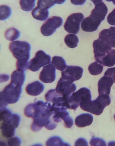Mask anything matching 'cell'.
<instances>
[{
	"label": "cell",
	"mask_w": 115,
	"mask_h": 146,
	"mask_svg": "<svg viewBox=\"0 0 115 146\" xmlns=\"http://www.w3.org/2000/svg\"><path fill=\"white\" fill-rule=\"evenodd\" d=\"M111 102L109 95H100L95 100L91 101V99L81 103L80 106L84 111L96 115H100L103 112L105 108L110 105Z\"/></svg>",
	"instance_id": "obj_1"
},
{
	"label": "cell",
	"mask_w": 115,
	"mask_h": 146,
	"mask_svg": "<svg viewBox=\"0 0 115 146\" xmlns=\"http://www.w3.org/2000/svg\"><path fill=\"white\" fill-rule=\"evenodd\" d=\"M9 48L17 61L29 62L31 51L30 43L27 42L16 40L10 43Z\"/></svg>",
	"instance_id": "obj_2"
},
{
	"label": "cell",
	"mask_w": 115,
	"mask_h": 146,
	"mask_svg": "<svg viewBox=\"0 0 115 146\" xmlns=\"http://www.w3.org/2000/svg\"><path fill=\"white\" fill-rule=\"evenodd\" d=\"M21 121V117L17 113H12L11 116L2 121L0 130L2 136L9 139L15 135L16 130L19 127Z\"/></svg>",
	"instance_id": "obj_3"
},
{
	"label": "cell",
	"mask_w": 115,
	"mask_h": 146,
	"mask_svg": "<svg viewBox=\"0 0 115 146\" xmlns=\"http://www.w3.org/2000/svg\"><path fill=\"white\" fill-rule=\"evenodd\" d=\"M53 113L54 111L52 105L50 103L45 111L33 118V121L31 125L32 131L36 132L40 131L43 127H46L49 124L54 121L52 117Z\"/></svg>",
	"instance_id": "obj_4"
},
{
	"label": "cell",
	"mask_w": 115,
	"mask_h": 146,
	"mask_svg": "<svg viewBox=\"0 0 115 146\" xmlns=\"http://www.w3.org/2000/svg\"><path fill=\"white\" fill-rule=\"evenodd\" d=\"M22 87L10 83L0 92V95L8 104H15L20 100L23 91Z\"/></svg>",
	"instance_id": "obj_5"
},
{
	"label": "cell",
	"mask_w": 115,
	"mask_h": 146,
	"mask_svg": "<svg viewBox=\"0 0 115 146\" xmlns=\"http://www.w3.org/2000/svg\"><path fill=\"white\" fill-rule=\"evenodd\" d=\"M91 99L90 90L84 87L75 92L69 97L68 100V109L76 110L80 106L81 102L84 100Z\"/></svg>",
	"instance_id": "obj_6"
},
{
	"label": "cell",
	"mask_w": 115,
	"mask_h": 146,
	"mask_svg": "<svg viewBox=\"0 0 115 146\" xmlns=\"http://www.w3.org/2000/svg\"><path fill=\"white\" fill-rule=\"evenodd\" d=\"M51 60L50 55L43 50H39L36 52L34 57L29 61L28 69L33 72H38L42 67L51 64Z\"/></svg>",
	"instance_id": "obj_7"
},
{
	"label": "cell",
	"mask_w": 115,
	"mask_h": 146,
	"mask_svg": "<svg viewBox=\"0 0 115 146\" xmlns=\"http://www.w3.org/2000/svg\"><path fill=\"white\" fill-rule=\"evenodd\" d=\"M54 113L52 115V119L57 124L63 121L64 125L67 128H71L74 124L73 118L70 116L69 113L67 111V109L63 107L53 106Z\"/></svg>",
	"instance_id": "obj_8"
},
{
	"label": "cell",
	"mask_w": 115,
	"mask_h": 146,
	"mask_svg": "<svg viewBox=\"0 0 115 146\" xmlns=\"http://www.w3.org/2000/svg\"><path fill=\"white\" fill-rule=\"evenodd\" d=\"M63 23V20L60 17H51L43 24L40 27V32L44 36H51L61 27Z\"/></svg>",
	"instance_id": "obj_9"
},
{
	"label": "cell",
	"mask_w": 115,
	"mask_h": 146,
	"mask_svg": "<svg viewBox=\"0 0 115 146\" xmlns=\"http://www.w3.org/2000/svg\"><path fill=\"white\" fill-rule=\"evenodd\" d=\"M84 19V15L81 13H73L67 19L64 23V29L70 34H77L80 31L81 24Z\"/></svg>",
	"instance_id": "obj_10"
},
{
	"label": "cell",
	"mask_w": 115,
	"mask_h": 146,
	"mask_svg": "<svg viewBox=\"0 0 115 146\" xmlns=\"http://www.w3.org/2000/svg\"><path fill=\"white\" fill-rule=\"evenodd\" d=\"M50 104V102H44L42 100L29 104L24 109V115L27 117L33 119L45 111Z\"/></svg>",
	"instance_id": "obj_11"
},
{
	"label": "cell",
	"mask_w": 115,
	"mask_h": 146,
	"mask_svg": "<svg viewBox=\"0 0 115 146\" xmlns=\"http://www.w3.org/2000/svg\"><path fill=\"white\" fill-rule=\"evenodd\" d=\"M77 90L75 84L70 80L61 77L57 83L55 90L60 96L64 97H70Z\"/></svg>",
	"instance_id": "obj_12"
},
{
	"label": "cell",
	"mask_w": 115,
	"mask_h": 146,
	"mask_svg": "<svg viewBox=\"0 0 115 146\" xmlns=\"http://www.w3.org/2000/svg\"><path fill=\"white\" fill-rule=\"evenodd\" d=\"M83 72V68L79 66H67L66 69L62 72V77L73 83L81 78Z\"/></svg>",
	"instance_id": "obj_13"
},
{
	"label": "cell",
	"mask_w": 115,
	"mask_h": 146,
	"mask_svg": "<svg viewBox=\"0 0 115 146\" xmlns=\"http://www.w3.org/2000/svg\"><path fill=\"white\" fill-rule=\"evenodd\" d=\"M56 78V69L51 64L44 67L40 73V80L44 83H52Z\"/></svg>",
	"instance_id": "obj_14"
},
{
	"label": "cell",
	"mask_w": 115,
	"mask_h": 146,
	"mask_svg": "<svg viewBox=\"0 0 115 146\" xmlns=\"http://www.w3.org/2000/svg\"><path fill=\"white\" fill-rule=\"evenodd\" d=\"M108 11V7L102 1L95 5L89 17L94 21L101 23L105 19Z\"/></svg>",
	"instance_id": "obj_15"
},
{
	"label": "cell",
	"mask_w": 115,
	"mask_h": 146,
	"mask_svg": "<svg viewBox=\"0 0 115 146\" xmlns=\"http://www.w3.org/2000/svg\"><path fill=\"white\" fill-rule=\"evenodd\" d=\"M96 61L106 67H112L115 64V50L110 49L102 55L94 56Z\"/></svg>",
	"instance_id": "obj_16"
},
{
	"label": "cell",
	"mask_w": 115,
	"mask_h": 146,
	"mask_svg": "<svg viewBox=\"0 0 115 146\" xmlns=\"http://www.w3.org/2000/svg\"><path fill=\"white\" fill-rule=\"evenodd\" d=\"M99 39L110 47L115 48V27L102 30L99 34Z\"/></svg>",
	"instance_id": "obj_17"
},
{
	"label": "cell",
	"mask_w": 115,
	"mask_h": 146,
	"mask_svg": "<svg viewBox=\"0 0 115 146\" xmlns=\"http://www.w3.org/2000/svg\"><path fill=\"white\" fill-rule=\"evenodd\" d=\"M113 83V80L109 76H104L101 78L98 84L99 95L103 94L109 95Z\"/></svg>",
	"instance_id": "obj_18"
},
{
	"label": "cell",
	"mask_w": 115,
	"mask_h": 146,
	"mask_svg": "<svg viewBox=\"0 0 115 146\" xmlns=\"http://www.w3.org/2000/svg\"><path fill=\"white\" fill-rule=\"evenodd\" d=\"M45 86L40 81H35L27 85L25 91L27 94L32 96H38L43 92Z\"/></svg>",
	"instance_id": "obj_19"
},
{
	"label": "cell",
	"mask_w": 115,
	"mask_h": 146,
	"mask_svg": "<svg viewBox=\"0 0 115 146\" xmlns=\"http://www.w3.org/2000/svg\"><path fill=\"white\" fill-rule=\"evenodd\" d=\"M93 119V115L90 113H82L75 118V125L79 127H85L92 123Z\"/></svg>",
	"instance_id": "obj_20"
},
{
	"label": "cell",
	"mask_w": 115,
	"mask_h": 146,
	"mask_svg": "<svg viewBox=\"0 0 115 146\" xmlns=\"http://www.w3.org/2000/svg\"><path fill=\"white\" fill-rule=\"evenodd\" d=\"M100 24L89 16L83 20L81 23V28L85 32H92L97 30Z\"/></svg>",
	"instance_id": "obj_21"
},
{
	"label": "cell",
	"mask_w": 115,
	"mask_h": 146,
	"mask_svg": "<svg viewBox=\"0 0 115 146\" xmlns=\"http://www.w3.org/2000/svg\"><path fill=\"white\" fill-rule=\"evenodd\" d=\"M93 46L94 56L104 54L108 50L112 48V47L108 46L106 43L103 42L102 40L99 39L94 40L93 43Z\"/></svg>",
	"instance_id": "obj_22"
},
{
	"label": "cell",
	"mask_w": 115,
	"mask_h": 146,
	"mask_svg": "<svg viewBox=\"0 0 115 146\" xmlns=\"http://www.w3.org/2000/svg\"><path fill=\"white\" fill-rule=\"evenodd\" d=\"M11 78V83L18 86L23 87L26 79L25 72L16 70L12 73Z\"/></svg>",
	"instance_id": "obj_23"
},
{
	"label": "cell",
	"mask_w": 115,
	"mask_h": 146,
	"mask_svg": "<svg viewBox=\"0 0 115 146\" xmlns=\"http://www.w3.org/2000/svg\"><path fill=\"white\" fill-rule=\"evenodd\" d=\"M8 105L0 95V122L7 119L12 114V111L7 107Z\"/></svg>",
	"instance_id": "obj_24"
},
{
	"label": "cell",
	"mask_w": 115,
	"mask_h": 146,
	"mask_svg": "<svg viewBox=\"0 0 115 146\" xmlns=\"http://www.w3.org/2000/svg\"><path fill=\"white\" fill-rule=\"evenodd\" d=\"M32 15L35 19L39 21H44L48 19L49 12L48 9H43L37 6L32 10Z\"/></svg>",
	"instance_id": "obj_25"
},
{
	"label": "cell",
	"mask_w": 115,
	"mask_h": 146,
	"mask_svg": "<svg viewBox=\"0 0 115 146\" xmlns=\"http://www.w3.org/2000/svg\"><path fill=\"white\" fill-rule=\"evenodd\" d=\"M51 64L55 69L59 71H64L67 67L66 62L62 57L55 56L52 58Z\"/></svg>",
	"instance_id": "obj_26"
},
{
	"label": "cell",
	"mask_w": 115,
	"mask_h": 146,
	"mask_svg": "<svg viewBox=\"0 0 115 146\" xmlns=\"http://www.w3.org/2000/svg\"><path fill=\"white\" fill-rule=\"evenodd\" d=\"M79 41V38L76 34H68L64 38V42L66 45L70 48H74L77 47Z\"/></svg>",
	"instance_id": "obj_27"
},
{
	"label": "cell",
	"mask_w": 115,
	"mask_h": 146,
	"mask_svg": "<svg viewBox=\"0 0 115 146\" xmlns=\"http://www.w3.org/2000/svg\"><path fill=\"white\" fill-rule=\"evenodd\" d=\"M20 32L19 30L15 28L7 29L5 33V37L9 41H15L20 38Z\"/></svg>",
	"instance_id": "obj_28"
},
{
	"label": "cell",
	"mask_w": 115,
	"mask_h": 146,
	"mask_svg": "<svg viewBox=\"0 0 115 146\" xmlns=\"http://www.w3.org/2000/svg\"><path fill=\"white\" fill-rule=\"evenodd\" d=\"M104 69V65L97 61L90 64L88 67V70L90 74L93 76L98 75L102 73Z\"/></svg>",
	"instance_id": "obj_29"
},
{
	"label": "cell",
	"mask_w": 115,
	"mask_h": 146,
	"mask_svg": "<svg viewBox=\"0 0 115 146\" xmlns=\"http://www.w3.org/2000/svg\"><path fill=\"white\" fill-rule=\"evenodd\" d=\"M36 1V0H20V6L23 11H31L34 9Z\"/></svg>",
	"instance_id": "obj_30"
},
{
	"label": "cell",
	"mask_w": 115,
	"mask_h": 146,
	"mask_svg": "<svg viewBox=\"0 0 115 146\" xmlns=\"http://www.w3.org/2000/svg\"><path fill=\"white\" fill-rule=\"evenodd\" d=\"M12 9L6 5H0V21H5L11 17Z\"/></svg>",
	"instance_id": "obj_31"
},
{
	"label": "cell",
	"mask_w": 115,
	"mask_h": 146,
	"mask_svg": "<svg viewBox=\"0 0 115 146\" xmlns=\"http://www.w3.org/2000/svg\"><path fill=\"white\" fill-rule=\"evenodd\" d=\"M57 0H38L37 5L38 7L43 9H48L53 7L57 4Z\"/></svg>",
	"instance_id": "obj_32"
},
{
	"label": "cell",
	"mask_w": 115,
	"mask_h": 146,
	"mask_svg": "<svg viewBox=\"0 0 115 146\" xmlns=\"http://www.w3.org/2000/svg\"><path fill=\"white\" fill-rule=\"evenodd\" d=\"M63 142V139L59 136H53L46 140V146H60Z\"/></svg>",
	"instance_id": "obj_33"
},
{
	"label": "cell",
	"mask_w": 115,
	"mask_h": 146,
	"mask_svg": "<svg viewBox=\"0 0 115 146\" xmlns=\"http://www.w3.org/2000/svg\"><path fill=\"white\" fill-rule=\"evenodd\" d=\"M59 95L55 89H51L46 93L45 96V99L47 102L52 103L53 100Z\"/></svg>",
	"instance_id": "obj_34"
},
{
	"label": "cell",
	"mask_w": 115,
	"mask_h": 146,
	"mask_svg": "<svg viewBox=\"0 0 115 146\" xmlns=\"http://www.w3.org/2000/svg\"><path fill=\"white\" fill-rule=\"evenodd\" d=\"M22 143V140L20 137L14 136L8 139L6 143L7 146H21Z\"/></svg>",
	"instance_id": "obj_35"
},
{
	"label": "cell",
	"mask_w": 115,
	"mask_h": 146,
	"mask_svg": "<svg viewBox=\"0 0 115 146\" xmlns=\"http://www.w3.org/2000/svg\"><path fill=\"white\" fill-rule=\"evenodd\" d=\"M90 146H107L106 142L99 137H93L89 142Z\"/></svg>",
	"instance_id": "obj_36"
},
{
	"label": "cell",
	"mask_w": 115,
	"mask_h": 146,
	"mask_svg": "<svg viewBox=\"0 0 115 146\" xmlns=\"http://www.w3.org/2000/svg\"><path fill=\"white\" fill-rule=\"evenodd\" d=\"M104 76H109L113 80L115 83V67L108 68L105 72Z\"/></svg>",
	"instance_id": "obj_37"
},
{
	"label": "cell",
	"mask_w": 115,
	"mask_h": 146,
	"mask_svg": "<svg viewBox=\"0 0 115 146\" xmlns=\"http://www.w3.org/2000/svg\"><path fill=\"white\" fill-rule=\"evenodd\" d=\"M107 21L110 25L115 26V8L108 15Z\"/></svg>",
	"instance_id": "obj_38"
},
{
	"label": "cell",
	"mask_w": 115,
	"mask_h": 146,
	"mask_svg": "<svg viewBox=\"0 0 115 146\" xmlns=\"http://www.w3.org/2000/svg\"><path fill=\"white\" fill-rule=\"evenodd\" d=\"M74 146H89L87 140L83 138H80L77 139Z\"/></svg>",
	"instance_id": "obj_39"
},
{
	"label": "cell",
	"mask_w": 115,
	"mask_h": 146,
	"mask_svg": "<svg viewBox=\"0 0 115 146\" xmlns=\"http://www.w3.org/2000/svg\"><path fill=\"white\" fill-rule=\"evenodd\" d=\"M9 79L10 76L7 74H0V83L7 82Z\"/></svg>",
	"instance_id": "obj_40"
},
{
	"label": "cell",
	"mask_w": 115,
	"mask_h": 146,
	"mask_svg": "<svg viewBox=\"0 0 115 146\" xmlns=\"http://www.w3.org/2000/svg\"><path fill=\"white\" fill-rule=\"evenodd\" d=\"M71 2L76 5H82L86 2V0H70Z\"/></svg>",
	"instance_id": "obj_41"
},
{
	"label": "cell",
	"mask_w": 115,
	"mask_h": 146,
	"mask_svg": "<svg viewBox=\"0 0 115 146\" xmlns=\"http://www.w3.org/2000/svg\"><path fill=\"white\" fill-rule=\"evenodd\" d=\"M90 1L93 3V4L95 5L102 2V0H90Z\"/></svg>",
	"instance_id": "obj_42"
},
{
	"label": "cell",
	"mask_w": 115,
	"mask_h": 146,
	"mask_svg": "<svg viewBox=\"0 0 115 146\" xmlns=\"http://www.w3.org/2000/svg\"><path fill=\"white\" fill-rule=\"evenodd\" d=\"M66 0H57V4L59 5H61L63 4L64 2H65Z\"/></svg>",
	"instance_id": "obj_43"
},
{
	"label": "cell",
	"mask_w": 115,
	"mask_h": 146,
	"mask_svg": "<svg viewBox=\"0 0 115 146\" xmlns=\"http://www.w3.org/2000/svg\"><path fill=\"white\" fill-rule=\"evenodd\" d=\"M0 146H7V143L4 141L0 140Z\"/></svg>",
	"instance_id": "obj_44"
},
{
	"label": "cell",
	"mask_w": 115,
	"mask_h": 146,
	"mask_svg": "<svg viewBox=\"0 0 115 146\" xmlns=\"http://www.w3.org/2000/svg\"><path fill=\"white\" fill-rule=\"evenodd\" d=\"M108 146H115V141H110L108 143Z\"/></svg>",
	"instance_id": "obj_45"
},
{
	"label": "cell",
	"mask_w": 115,
	"mask_h": 146,
	"mask_svg": "<svg viewBox=\"0 0 115 146\" xmlns=\"http://www.w3.org/2000/svg\"><path fill=\"white\" fill-rule=\"evenodd\" d=\"M60 146H72L69 143H67L66 142H65L63 141L61 145Z\"/></svg>",
	"instance_id": "obj_46"
},
{
	"label": "cell",
	"mask_w": 115,
	"mask_h": 146,
	"mask_svg": "<svg viewBox=\"0 0 115 146\" xmlns=\"http://www.w3.org/2000/svg\"><path fill=\"white\" fill-rule=\"evenodd\" d=\"M31 146H44L41 143H36V144H33V145H32Z\"/></svg>",
	"instance_id": "obj_47"
},
{
	"label": "cell",
	"mask_w": 115,
	"mask_h": 146,
	"mask_svg": "<svg viewBox=\"0 0 115 146\" xmlns=\"http://www.w3.org/2000/svg\"><path fill=\"white\" fill-rule=\"evenodd\" d=\"M106 1H109V2H111V1H113L114 0H105Z\"/></svg>",
	"instance_id": "obj_48"
},
{
	"label": "cell",
	"mask_w": 115,
	"mask_h": 146,
	"mask_svg": "<svg viewBox=\"0 0 115 146\" xmlns=\"http://www.w3.org/2000/svg\"><path fill=\"white\" fill-rule=\"evenodd\" d=\"M114 120H115V114H114Z\"/></svg>",
	"instance_id": "obj_49"
},
{
	"label": "cell",
	"mask_w": 115,
	"mask_h": 146,
	"mask_svg": "<svg viewBox=\"0 0 115 146\" xmlns=\"http://www.w3.org/2000/svg\"><path fill=\"white\" fill-rule=\"evenodd\" d=\"M0 49H1V46H0Z\"/></svg>",
	"instance_id": "obj_50"
}]
</instances>
